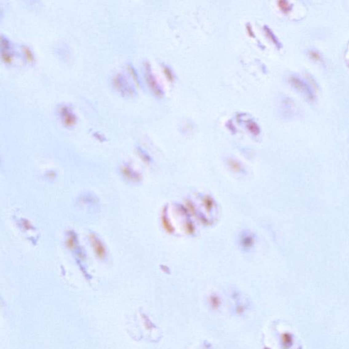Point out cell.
Returning <instances> with one entry per match:
<instances>
[{"mask_svg":"<svg viewBox=\"0 0 349 349\" xmlns=\"http://www.w3.org/2000/svg\"><path fill=\"white\" fill-rule=\"evenodd\" d=\"M60 115L63 123L66 126H72L76 123V115L68 106H64L60 109Z\"/></svg>","mask_w":349,"mask_h":349,"instance_id":"1","label":"cell"},{"mask_svg":"<svg viewBox=\"0 0 349 349\" xmlns=\"http://www.w3.org/2000/svg\"><path fill=\"white\" fill-rule=\"evenodd\" d=\"M89 241L91 244H92L94 253L98 257V259H105L106 256V249L99 239L97 238V237L94 235L92 234L89 235Z\"/></svg>","mask_w":349,"mask_h":349,"instance_id":"2","label":"cell"},{"mask_svg":"<svg viewBox=\"0 0 349 349\" xmlns=\"http://www.w3.org/2000/svg\"><path fill=\"white\" fill-rule=\"evenodd\" d=\"M113 83H114L116 88H117L122 93L128 95V94H132L133 93V88L130 87L124 77L121 76V74L116 75L113 78Z\"/></svg>","mask_w":349,"mask_h":349,"instance_id":"3","label":"cell"},{"mask_svg":"<svg viewBox=\"0 0 349 349\" xmlns=\"http://www.w3.org/2000/svg\"><path fill=\"white\" fill-rule=\"evenodd\" d=\"M291 82L297 89H298L299 91H301V92H303V93L306 94L308 98L310 99L311 100L314 99L313 94L310 92L309 87L306 85V84L303 83V81H301L298 78L292 77Z\"/></svg>","mask_w":349,"mask_h":349,"instance_id":"4","label":"cell"},{"mask_svg":"<svg viewBox=\"0 0 349 349\" xmlns=\"http://www.w3.org/2000/svg\"><path fill=\"white\" fill-rule=\"evenodd\" d=\"M281 342L283 348L288 349L291 347L292 344H293L292 335L290 334H288V333H284L281 336Z\"/></svg>","mask_w":349,"mask_h":349,"instance_id":"5","label":"cell"},{"mask_svg":"<svg viewBox=\"0 0 349 349\" xmlns=\"http://www.w3.org/2000/svg\"><path fill=\"white\" fill-rule=\"evenodd\" d=\"M121 173L125 178L129 179V180H133L134 179H136V177H135V175H134V173L130 171V168H129L128 166H123V167L121 168Z\"/></svg>","mask_w":349,"mask_h":349,"instance_id":"6","label":"cell"},{"mask_svg":"<svg viewBox=\"0 0 349 349\" xmlns=\"http://www.w3.org/2000/svg\"><path fill=\"white\" fill-rule=\"evenodd\" d=\"M308 55H309L310 58L312 59L313 61L316 62H322L323 61V58L321 55L315 50H310L308 51Z\"/></svg>","mask_w":349,"mask_h":349,"instance_id":"7","label":"cell"},{"mask_svg":"<svg viewBox=\"0 0 349 349\" xmlns=\"http://www.w3.org/2000/svg\"><path fill=\"white\" fill-rule=\"evenodd\" d=\"M210 306L213 310H218L220 306V301L216 295H212L209 299Z\"/></svg>","mask_w":349,"mask_h":349,"instance_id":"8","label":"cell"},{"mask_svg":"<svg viewBox=\"0 0 349 349\" xmlns=\"http://www.w3.org/2000/svg\"><path fill=\"white\" fill-rule=\"evenodd\" d=\"M23 50L27 60L30 62H32L34 60V55H33L32 51H31V49L28 46H23Z\"/></svg>","mask_w":349,"mask_h":349,"instance_id":"9","label":"cell"},{"mask_svg":"<svg viewBox=\"0 0 349 349\" xmlns=\"http://www.w3.org/2000/svg\"><path fill=\"white\" fill-rule=\"evenodd\" d=\"M65 244L68 248L70 250H74L75 247H76V241H75V238L72 235H69L67 237L66 240H65Z\"/></svg>","mask_w":349,"mask_h":349,"instance_id":"10","label":"cell"},{"mask_svg":"<svg viewBox=\"0 0 349 349\" xmlns=\"http://www.w3.org/2000/svg\"><path fill=\"white\" fill-rule=\"evenodd\" d=\"M278 6L284 12H288L291 10V6L289 5L288 2L280 1L278 2Z\"/></svg>","mask_w":349,"mask_h":349,"instance_id":"11","label":"cell"},{"mask_svg":"<svg viewBox=\"0 0 349 349\" xmlns=\"http://www.w3.org/2000/svg\"><path fill=\"white\" fill-rule=\"evenodd\" d=\"M128 68H129V70H130V73L132 74V75H133V77L134 78V79L136 80V81H137V82H138V81H138V75H137V72H135L134 68L133 66V65H130V64L128 65ZM138 83H139V82H138Z\"/></svg>","mask_w":349,"mask_h":349,"instance_id":"12","label":"cell"},{"mask_svg":"<svg viewBox=\"0 0 349 349\" xmlns=\"http://www.w3.org/2000/svg\"><path fill=\"white\" fill-rule=\"evenodd\" d=\"M244 308L243 307H242V306H239V307L237 308V312L238 314H241L242 312H244Z\"/></svg>","mask_w":349,"mask_h":349,"instance_id":"13","label":"cell"},{"mask_svg":"<svg viewBox=\"0 0 349 349\" xmlns=\"http://www.w3.org/2000/svg\"><path fill=\"white\" fill-rule=\"evenodd\" d=\"M264 349H269V348H264Z\"/></svg>","mask_w":349,"mask_h":349,"instance_id":"14","label":"cell"}]
</instances>
